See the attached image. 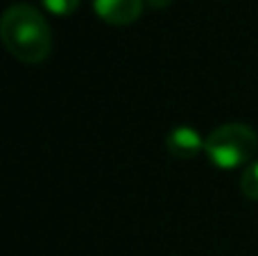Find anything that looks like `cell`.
<instances>
[{
    "label": "cell",
    "mask_w": 258,
    "mask_h": 256,
    "mask_svg": "<svg viewBox=\"0 0 258 256\" xmlns=\"http://www.w3.org/2000/svg\"><path fill=\"white\" fill-rule=\"evenodd\" d=\"M0 36L5 48L23 63H41L52 52V30L32 5H12L3 14Z\"/></svg>",
    "instance_id": "6da1fadb"
},
{
    "label": "cell",
    "mask_w": 258,
    "mask_h": 256,
    "mask_svg": "<svg viewBox=\"0 0 258 256\" xmlns=\"http://www.w3.org/2000/svg\"><path fill=\"white\" fill-rule=\"evenodd\" d=\"M240 190L245 193L247 200H251V202H258V161H251L249 166L242 170Z\"/></svg>",
    "instance_id": "5b68a950"
},
{
    "label": "cell",
    "mask_w": 258,
    "mask_h": 256,
    "mask_svg": "<svg viewBox=\"0 0 258 256\" xmlns=\"http://www.w3.org/2000/svg\"><path fill=\"white\" fill-rule=\"evenodd\" d=\"M258 148V136L245 122H227L220 125L206 136L204 152L211 163L222 170H233L240 166H249Z\"/></svg>",
    "instance_id": "7a4b0ae2"
},
{
    "label": "cell",
    "mask_w": 258,
    "mask_h": 256,
    "mask_svg": "<svg viewBox=\"0 0 258 256\" xmlns=\"http://www.w3.org/2000/svg\"><path fill=\"white\" fill-rule=\"evenodd\" d=\"M206 139H202L200 132L190 125H179L165 139V148L174 159H192L204 150Z\"/></svg>",
    "instance_id": "277c9868"
},
{
    "label": "cell",
    "mask_w": 258,
    "mask_h": 256,
    "mask_svg": "<svg viewBox=\"0 0 258 256\" xmlns=\"http://www.w3.org/2000/svg\"><path fill=\"white\" fill-rule=\"evenodd\" d=\"M95 14L109 25H129L143 12V0H93Z\"/></svg>",
    "instance_id": "3957f363"
},
{
    "label": "cell",
    "mask_w": 258,
    "mask_h": 256,
    "mask_svg": "<svg viewBox=\"0 0 258 256\" xmlns=\"http://www.w3.org/2000/svg\"><path fill=\"white\" fill-rule=\"evenodd\" d=\"M150 7H154V9H163V7H168L172 0H145Z\"/></svg>",
    "instance_id": "52a82bcc"
},
{
    "label": "cell",
    "mask_w": 258,
    "mask_h": 256,
    "mask_svg": "<svg viewBox=\"0 0 258 256\" xmlns=\"http://www.w3.org/2000/svg\"><path fill=\"white\" fill-rule=\"evenodd\" d=\"M43 7L54 16H71L77 12L80 0H43Z\"/></svg>",
    "instance_id": "8992f818"
}]
</instances>
